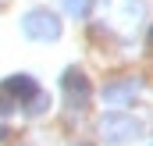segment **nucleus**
<instances>
[{"label":"nucleus","instance_id":"obj_1","mask_svg":"<svg viewBox=\"0 0 153 146\" xmlns=\"http://www.w3.org/2000/svg\"><path fill=\"white\" fill-rule=\"evenodd\" d=\"M107 11V32L117 39H135V29H143V0H103Z\"/></svg>","mask_w":153,"mask_h":146},{"label":"nucleus","instance_id":"obj_2","mask_svg":"<svg viewBox=\"0 0 153 146\" xmlns=\"http://www.w3.org/2000/svg\"><path fill=\"white\" fill-rule=\"evenodd\" d=\"M22 32L29 39H57L61 36V18L50 11V7H32L25 18H22Z\"/></svg>","mask_w":153,"mask_h":146},{"label":"nucleus","instance_id":"obj_3","mask_svg":"<svg viewBox=\"0 0 153 146\" xmlns=\"http://www.w3.org/2000/svg\"><path fill=\"white\" fill-rule=\"evenodd\" d=\"M100 132H103V139H107V143H132V139H139L143 125H139L132 114L111 110V114H103V118H100Z\"/></svg>","mask_w":153,"mask_h":146},{"label":"nucleus","instance_id":"obj_4","mask_svg":"<svg viewBox=\"0 0 153 146\" xmlns=\"http://www.w3.org/2000/svg\"><path fill=\"white\" fill-rule=\"evenodd\" d=\"M64 96H68V107H75V110H82L89 104V96H93L89 78L78 72V68H68L64 72Z\"/></svg>","mask_w":153,"mask_h":146},{"label":"nucleus","instance_id":"obj_5","mask_svg":"<svg viewBox=\"0 0 153 146\" xmlns=\"http://www.w3.org/2000/svg\"><path fill=\"white\" fill-rule=\"evenodd\" d=\"M4 93H11V96H18L22 104L25 100H32L39 89H36V82H32V75H11L7 82H4Z\"/></svg>","mask_w":153,"mask_h":146},{"label":"nucleus","instance_id":"obj_6","mask_svg":"<svg viewBox=\"0 0 153 146\" xmlns=\"http://www.w3.org/2000/svg\"><path fill=\"white\" fill-rule=\"evenodd\" d=\"M135 93H139V78H125V82H114L103 89V100L107 104H128Z\"/></svg>","mask_w":153,"mask_h":146},{"label":"nucleus","instance_id":"obj_7","mask_svg":"<svg viewBox=\"0 0 153 146\" xmlns=\"http://www.w3.org/2000/svg\"><path fill=\"white\" fill-rule=\"evenodd\" d=\"M89 4H93V0H64L68 14H75V18H82V14H89Z\"/></svg>","mask_w":153,"mask_h":146},{"label":"nucleus","instance_id":"obj_8","mask_svg":"<svg viewBox=\"0 0 153 146\" xmlns=\"http://www.w3.org/2000/svg\"><path fill=\"white\" fill-rule=\"evenodd\" d=\"M4 114H11V100H7V96H0V118H4Z\"/></svg>","mask_w":153,"mask_h":146},{"label":"nucleus","instance_id":"obj_9","mask_svg":"<svg viewBox=\"0 0 153 146\" xmlns=\"http://www.w3.org/2000/svg\"><path fill=\"white\" fill-rule=\"evenodd\" d=\"M4 139H7V128H4V125H0V143H4Z\"/></svg>","mask_w":153,"mask_h":146}]
</instances>
